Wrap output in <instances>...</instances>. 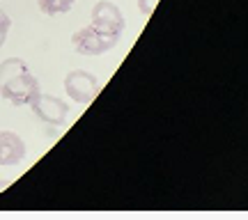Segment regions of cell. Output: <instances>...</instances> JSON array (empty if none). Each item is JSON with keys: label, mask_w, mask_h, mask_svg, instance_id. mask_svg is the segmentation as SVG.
<instances>
[{"label": "cell", "mask_w": 248, "mask_h": 220, "mask_svg": "<svg viewBox=\"0 0 248 220\" xmlns=\"http://www.w3.org/2000/svg\"><path fill=\"white\" fill-rule=\"evenodd\" d=\"M39 92V80L30 73L23 60L7 58L0 62V97L12 106H30Z\"/></svg>", "instance_id": "6da1fadb"}, {"label": "cell", "mask_w": 248, "mask_h": 220, "mask_svg": "<svg viewBox=\"0 0 248 220\" xmlns=\"http://www.w3.org/2000/svg\"><path fill=\"white\" fill-rule=\"evenodd\" d=\"M117 42H120V35L101 32V30H97L94 26L80 28L78 32H74V37H71V46H74V51L80 55L108 53L110 48H115Z\"/></svg>", "instance_id": "7a4b0ae2"}, {"label": "cell", "mask_w": 248, "mask_h": 220, "mask_svg": "<svg viewBox=\"0 0 248 220\" xmlns=\"http://www.w3.org/2000/svg\"><path fill=\"white\" fill-rule=\"evenodd\" d=\"M99 89H101V83L88 69H74L64 76V92L76 103H90L99 94Z\"/></svg>", "instance_id": "3957f363"}, {"label": "cell", "mask_w": 248, "mask_h": 220, "mask_svg": "<svg viewBox=\"0 0 248 220\" xmlns=\"http://www.w3.org/2000/svg\"><path fill=\"white\" fill-rule=\"evenodd\" d=\"M90 26H94L101 32H108V35H122L124 28H126V21H124L122 12L115 2H108V0H99L97 5L92 7V21Z\"/></svg>", "instance_id": "277c9868"}, {"label": "cell", "mask_w": 248, "mask_h": 220, "mask_svg": "<svg viewBox=\"0 0 248 220\" xmlns=\"http://www.w3.org/2000/svg\"><path fill=\"white\" fill-rule=\"evenodd\" d=\"M28 108H32V113L46 124H53V126H62L67 122V115H69V106L58 97H51V94H44L39 92L35 97V101Z\"/></svg>", "instance_id": "5b68a950"}, {"label": "cell", "mask_w": 248, "mask_h": 220, "mask_svg": "<svg viewBox=\"0 0 248 220\" xmlns=\"http://www.w3.org/2000/svg\"><path fill=\"white\" fill-rule=\"evenodd\" d=\"M26 159V142L12 131H0V165H18Z\"/></svg>", "instance_id": "8992f818"}, {"label": "cell", "mask_w": 248, "mask_h": 220, "mask_svg": "<svg viewBox=\"0 0 248 220\" xmlns=\"http://www.w3.org/2000/svg\"><path fill=\"white\" fill-rule=\"evenodd\" d=\"M37 7L46 16H58L74 7V0H37Z\"/></svg>", "instance_id": "52a82bcc"}, {"label": "cell", "mask_w": 248, "mask_h": 220, "mask_svg": "<svg viewBox=\"0 0 248 220\" xmlns=\"http://www.w3.org/2000/svg\"><path fill=\"white\" fill-rule=\"evenodd\" d=\"M9 28H12V18L0 9V46L5 44V39H7V32H9Z\"/></svg>", "instance_id": "ba28073f"}, {"label": "cell", "mask_w": 248, "mask_h": 220, "mask_svg": "<svg viewBox=\"0 0 248 220\" xmlns=\"http://www.w3.org/2000/svg\"><path fill=\"white\" fill-rule=\"evenodd\" d=\"M156 5H159V0H138V9H140V14H142L145 18L154 14Z\"/></svg>", "instance_id": "9c48e42d"}, {"label": "cell", "mask_w": 248, "mask_h": 220, "mask_svg": "<svg viewBox=\"0 0 248 220\" xmlns=\"http://www.w3.org/2000/svg\"><path fill=\"white\" fill-rule=\"evenodd\" d=\"M7 184H9V179H0V191H2V188H5Z\"/></svg>", "instance_id": "30bf717a"}]
</instances>
